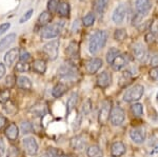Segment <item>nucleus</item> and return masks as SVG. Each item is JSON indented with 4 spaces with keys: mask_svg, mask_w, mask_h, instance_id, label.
I'll return each instance as SVG.
<instances>
[{
    "mask_svg": "<svg viewBox=\"0 0 158 157\" xmlns=\"http://www.w3.org/2000/svg\"><path fill=\"white\" fill-rule=\"evenodd\" d=\"M6 157H21V154H20L19 149L15 146H11L9 148V150H7Z\"/></svg>",
    "mask_w": 158,
    "mask_h": 157,
    "instance_id": "39",
    "label": "nucleus"
},
{
    "mask_svg": "<svg viewBox=\"0 0 158 157\" xmlns=\"http://www.w3.org/2000/svg\"><path fill=\"white\" fill-rule=\"evenodd\" d=\"M150 77L152 78L154 81H158V67H154L150 70Z\"/></svg>",
    "mask_w": 158,
    "mask_h": 157,
    "instance_id": "42",
    "label": "nucleus"
},
{
    "mask_svg": "<svg viewBox=\"0 0 158 157\" xmlns=\"http://www.w3.org/2000/svg\"><path fill=\"white\" fill-rule=\"evenodd\" d=\"M10 27H11V23H10V22H4V23L0 24V37H1Z\"/></svg>",
    "mask_w": 158,
    "mask_h": 157,
    "instance_id": "45",
    "label": "nucleus"
},
{
    "mask_svg": "<svg viewBox=\"0 0 158 157\" xmlns=\"http://www.w3.org/2000/svg\"><path fill=\"white\" fill-rule=\"evenodd\" d=\"M6 87L7 89H12L13 87H14L15 85H16V77H15L14 75H9L6 76Z\"/></svg>",
    "mask_w": 158,
    "mask_h": 157,
    "instance_id": "40",
    "label": "nucleus"
},
{
    "mask_svg": "<svg viewBox=\"0 0 158 157\" xmlns=\"http://www.w3.org/2000/svg\"><path fill=\"white\" fill-rule=\"evenodd\" d=\"M135 9H136L137 16H146V15L149 14V12L152 9L151 0H136L135 1Z\"/></svg>",
    "mask_w": 158,
    "mask_h": 157,
    "instance_id": "8",
    "label": "nucleus"
},
{
    "mask_svg": "<svg viewBox=\"0 0 158 157\" xmlns=\"http://www.w3.org/2000/svg\"><path fill=\"white\" fill-rule=\"evenodd\" d=\"M57 12H58V14H59V16H61V17H69L70 16L71 7H70L69 2H67V1L59 2Z\"/></svg>",
    "mask_w": 158,
    "mask_h": 157,
    "instance_id": "26",
    "label": "nucleus"
},
{
    "mask_svg": "<svg viewBox=\"0 0 158 157\" xmlns=\"http://www.w3.org/2000/svg\"><path fill=\"white\" fill-rule=\"evenodd\" d=\"M11 99V91L10 89H4L0 91V103L6 105Z\"/></svg>",
    "mask_w": 158,
    "mask_h": 157,
    "instance_id": "33",
    "label": "nucleus"
},
{
    "mask_svg": "<svg viewBox=\"0 0 158 157\" xmlns=\"http://www.w3.org/2000/svg\"><path fill=\"white\" fill-rule=\"evenodd\" d=\"M155 40H156V36H155V35H153L151 32L146 34V42H147V43H149V44L154 43Z\"/></svg>",
    "mask_w": 158,
    "mask_h": 157,
    "instance_id": "46",
    "label": "nucleus"
},
{
    "mask_svg": "<svg viewBox=\"0 0 158 157\" xmlns=\"http://www.w3.org/2000/svg\"><path fill=\"white\" fill-rule=\"evenodd\" d=\"M15 39H16V34L12 33V34H9L7 36L4 37L3 39L0 40V52L6 50L7 48L15 41Z\"/></svg>",
    "mask_w": 158,
    "mask_h": 157,
    "instance_id": "23",
    "label": "nucleus"
},
{
    "mask_svg": "<svg viewBox=\"0 0 158 157\" xmlns=\"http://www.w3.org/2000/svg\"><path fill=\"white\" fill-rule=\"evenodd\" d=\"M95 19H96L95 14H93V13H88L82 18V23L85 27H91V25L94 24Z\"/></svg>",
    "mask_w": 158,
    "mask_h": 157,
    "instance_id": "34",
    "label": "nucleus"
},
{
    "mask_svg": "<svg viewBox=\"0 0 158 157\" xmlns=\"http://www.w3.org/2000/svg\"><path fill=\"white\" fill-rule=\"evenodd\" d=\"M6 65L3 64V63H1L0 62V80L3 78V76L6 75Z\"/></svg>",
    "mask_w": 158,
    "mask_h": 157,
    "instance_id": "49",
    "label": "nucleus"
},
{
    "mask_svg": "<svg viewBox=\"0 0 158 157\" xmlns=\"http://www.w3.org/2000/svg\"><path fill=\"white\" fill-rule=\"evenodd\" d=\"M112 82V75L110 74L108 71H103V72L99 73L96 78V83L99 88L101 89H106L111 85Z\"/></svg>",
    "mask_w": 158,
    "mask_h": 157,
    "instance_id": "13",
    "label": "nucleus"
},
{
    "mask_svg": "<svg viewBox=\"0 0 158 157\" xmlns=\"http://www.w3.org/2000/svg\"><path fill=\"white\" fill-rule=\"evenodd\" d=\"M33 13H34V10H33V9H31V10H29L27 12H25L24 14L22 15L21 18H20V20H19L20 23H24L25 21L30 20V18L32 17V15H33Z\"/></svg>",
    "mask_w": 158,
    "mask_h": 157,
    "instance_id": "41",
    "label": "nucleus"
},
{
    "mask_svg": "<svg viewBox=\"0 0 158 157\" xmlns=\"http://www.w3.org/2000/svg\"><path fill=\"white\" fill-rule=\"evenodd\" d=\"M86 143H88V139L85 135H76L71 138L70 140L71 148L76 151H80L85 149L86 147Z\"/></svg>",
    "mask_w": 158,
    "mask_h": 157,
    "instance_id": "11",
    "label": "nucleus"
},
{
    "mask_svg": "<svg viewBox=\"0 0 158 157\" xmlns=\"http://www.w3.org/2000/svg\"><path fill=\"white\" fill-rule=\"evenodd\" d=\"M112 102L111 100L106 99L101 102L100 105V110H99V114H98V122L100 125H106V122L110 119V113H111L112 110Z\"/></svg>",
    "mask_w": 158,
    "mask_h": 157,
    "instance_id": "6",
    "label": "nucleus"
},
{
    "mask_svg": "<svg viewBox=\"0 0 158 157\" xmlns=\"http://www.w3.org/2000/svg\"><path fill=\"white\" fill-rule=\"evenodd\" d=\"M61 153H62V152L59 151L58 149L49 148L40 157H59V155Z\"/></svg>",
    "mask_w": 158,
    "mask_h": 157,
    "instance_id": "35",
    "label": "nucleus"
},
{
    "mask_svg": "<svg viewBox=\"0 0 158 157\" xmlns=\"http://www.w3.org/2000/svg\"><path fill=\"white\" fill-rule=\"evenodd\" d=\"M78 52H79V45L75 41L70 42V44L68 45L67 50H65L67 55L71 58H78Z\"/></svg>",
    "mask_w": 158,
    "mask_h": 157,
    "instance_id": "24",
    "label": "nucleus"
},
{
    "mask_svg": "<svg viewBox=\"0 0 158 157\" xmlns=\"http://www.w3.org/2000/svg\"><path fill=\"white\" fill-rule=\"evenodd\" d=\"M151 33L155 36H158V19H154V21L152 22L151 24Z\"/></svg>",
    "mask_w": 158,
    "mask_h": 157,
    "instance_id": "43",
    "label": "nucleus"
},
{
    "mask_svg": "<svg viewBox=\"0 0 158 157\" xmlns=\"http://www.w3.org/2000/svg\"><path fill=\"white\" fill-rule=\"evenodd\" d=\"M77 102H78V94L77 93H73V94L70 96V98L68 99V102H67L68 113L72 112L76 105H77Z\"/></svg>",
    "mask_w": 158,
    "mask_h": 157,
    "instance_id": "27",
    "label": "nucleus"
},
{
    "mask_svg": "<svg viewBox=\"0 0 158 157\" xmlns=\"http://www.w3.org/2000/svg\"><path fill=\"white\" fill-rule=\"evenodd\" d=\"M80 123H81V115H78L77 117L75 118V120H74L73 125H72V129L74 131L75 130H78L79 126H80Z\"/></svg>",
    "mask_w": 158,
    "mask_h": 157,
    "instance_id": "47",
    "label": "nucleus"
},
{
    "mask_svg": "<svg viewBox=\"0 0 158 157\" xmlns=\"http://www.w3.org/2000/svg\"><path fill=\"white\" fill-rule=\"evenodd\" d=\"M86 155L88 157H102L103 152L100 149V147L97 145H92L86 150Z\"/></svg>",
    "mask_w": 158,
    "mask_h": 157,
    "instance_id": "25",
    "label": "nucleus"
},
{
    "mask_svg": "<svg viewBox=\"0 0 158 157\" xmlns=\"http://www.w3.org/2000/svg\"><path fill=\"white\" fill-rule=\"evenodd\" d=\"M102 67V60L100 58H92L85 63V71L88 74H95Z\"/></svg>",
    "mask_w": 158,
    "mask_h": 157,
    "instance_id": "12",
    "label": "nucleus"
},
{
    "mask_svg": "<svg viewBox=\"0 0 158 157\" xmlns=\"http://www.w3.org/2000/svg\"><path fill=\"white\" fill-rule=\"evenodd\" d=\"M128 37V33L124 29H117L115 33H114V39L118 42H122L127 39Z\"/></svg>",
    "mask_w": 158,
    "mask_h": 157,
    "instance_id": "31",
    "label": "nucleus"
},
{
    "mask_svg": "<svg viewBox=\"0 0 158 157\" xmlns=\"http://www.w3.org/2000/svg\"><path fill=\"white\" fill-rule=\"evenodd\" d=\"M127 14H128V7H127L126 4L121 3L115 7L113 15H112V19L116 24H121L126 19Z\"/></svg>",
    "mask_w": 158,
    "mask_h": 157,
    "instance_id": "9",
    "label": "nucleus"
},
{
    "mask_svg": "<svg viewBox=\"0 0 158 157\" xmlns=\"http://www.w3.org/2000/svg\"><path fill=\"white\" fill-rule=\"evenodd\" d=\"M133 56L136 58L138 61H143L147 57V50L144 45L140 42H137L133 45Z\"/></svg>",
    "mask_w": 158,
    "mask_h": 157,
    "instance_id": "16",
    "label": "nucleus"
},
{
    "mask_svg": "<svg viewBox=\"0 0 158 157\" xmlns=\"http://www.w3.org/2000/svg\"><path fill=\"white\" fill-rule=\"evenodd\" d=\"M19 57V50L17 48H13L9 51L4 56V61H6V65L11 67L12 64H14V62L17 60V58Z\"/></svg>",
    "mask_w": 158,
    "mask_h": 157,
    "instance_id": "18",
    "label": "nucleus"
},
{
    "mask_svg": "<svg viewBox=\"0 0 158 157\" xmlns=\"http://www.w3.org/2000/svg\"><path fill=\"white\" fill-rule=\"evenodd\" d=\"M33 129H34V126H33V125L30 121H22L21 126H20V130H21V132L23 134L31 133L33 131Z\"/></svg>",
    "mask_w": 158,
    "mask_h": 157,
    "instance_id": "37",
    "label": "nucleus"
},
{
    "mask_svg": "<svg viewBox=\"0 0 158 157\" xmlns=\"http://www.w3.org/2000/svg\"><path fill=\"white\" fill-rule=\"evenodd\" d=\"M157 99H158V93H157Z\"/></svg>",
    "mask_w": 158,
    "mask_h": 157,
    "instance_id": "52",
    "label": "nucleus"
},
{
    "mask_svg": "<svg viewBox=\"0 0 158 157\" xmlns=\"http://www.w3.org/2000/svg\"><path fill=\"white\" fill-rule=\"evenodd\" d=\"M19 58H20V61H23V62H27L31 59V54L27 51H23L21 54H19Z\"/></svg>",
    "mask_w": 158,
    "mask_h": 157,
    "instance_id": "44",
    "label": "nucleus"
},
{
    "mask_svg": "<svg viewBox=\"0 0 158 157\" xmlns=\"http://www.w3.org/2000/svg\"><path fill=\"white\" fill-rule=\"evenodd\" d=\"M63 25H64V22L63 21H58L56 23L45 25L42 29L41 37L44 38V39H51V38L57 37L60 34Z\"/></svg>",
    "mask_w": 158,
    "mask_h": 157,
    "instance_id": "4",
    "label": "nucleus"
},
{
    "mask_svg": "<svg viewBox=\"0 0 158 157\" xmlns=\"http://www.w3.org/2000/svg\"><path fill=\"white\" fill-rule=\"evenodd\" d=\"M59 45H60V42L59 40H52V41L48 42L43 45L42 48V52L44 53L45 55L48 56L50 60H55L57 59L58 57V52H59Z\"/></svg>",
    "mask_w": 158,
    "mask_h": 157,
    "instance_id": "5",
    "label": "nucleus"
},
{
    "mask_svg": "<svg viewBox=\"0 0 158 157\" xmlns=\"http://www.w3.org/2000/svg\"><path fill=\"white\" fill-rule=\"evenodd\" d=\"M106 40H108V33L102 30L96 31L90 38L89 41V51L91 54L95 55L106 45Z\"/></svg>",
    "mask_w": 158,
    "mask_h": 157,
    "instance_id": "1",
    "label": "nucleus"
},
{
    "mask_svg": "<svg viewBox=\"0 0 158 157\" xmlns=\"http://www.w3.org/2000/svg\"><path fill=\"white\" fill-rule=\"evenodd\" d=\"M77 69L73 64L64 63L58 69V76L62 80H69V81H76L77 80Z\"/></svg>",
    "mask_w": 158,
    "mask_h": 157,
    "instance_id": "2",
    "label": "nucleus"
},
{
    "mask_svg": "<svg viewBox=\"0 0 158 157\" xmlns=\"http://www.w3.org/2000/svg\"><path fill=\"white\" fill-rule=\"evenodd\" d=\"M4 134H6V138L9 139L10 141L14 143V141L17 140V138H18V136H19V128L17 126L16 123L12 122L6 128Z\"/></svg>",
    "mask_w": 158,
    "mask_h": 157,
    "instance_id": "14",
    "label": "nucleus"
},
{
    "mask_svg": "<svg viewBox=\"0 0 158 157\" xmlns=\"http://www.w3.org/2000/svg\"><path fill=\"white\" fill-rule=\"evenodd\" d=\"M118 55H119V51L117 50L116 48H110V50L108 51V53H106V62H108L109 64H112Z\"/></svg>",
    "mask_w": 158,
    "mask_h": 157,
    "instance_id": "30",
    "label": "nucleus"
},
{
    "mask_svg": "<svg viewBox=\"0 0 158 157\" xmlns=\"http://www.w3.org/2000/svg\"><path fill=\"white\" fill-rule=\"evenodd\" d=\"M151 64L154 65V67H158V55H155V56L152 57L151 59Z\"/></svg>",
    "mask_w": 158,
    "mask_h": 157,
    "instance_id": "51",
    "label": "nucleus"
},
{
    "mask_svg": "<svg viewBox=\"0 0 158 157\" xmlns=\"http://www.w3.org/2000/svg\"><path fill=\"white\" fill-rule=\"evenodd\" d=\"M127 63H128V58L126 57V55L119 54L111 65L114 71H120L121 69H123V68L126 67Z\"/></svg>",
    "mask_w": 158,
    "mask_h": 157,
    "instance_id": "19",
    "label": "nucleus"
},
{
    "mask_svg": "<svg viewBox=\"0 0 158 157\" xmlns=\"http://www.w3.org/2000/svg\"><path fill=\"white\" fill-rule=\"evenodd\" d=\"M130 137L135 143H138V145L143 143L144 140H146V131L140 128L133 129V130L130 131Z\"/></svg>",
    "mask_w": 158,
    "mask_h": 157,
    "instance_id": "15",
    "label": "nucleus"
},
{
    "mask_svg": "<svg viewBox=\"0 0 158 157\" xmlns=\"http://www.w3.org/2000/svg\"><path fill=\"white\" fill-rule=\"evenodd\" d=\"M106 0H94V12L97 15H102V13L106 9Z\"/></svg>",
    "mask_w": 158,
    "mask_h": 157,
    "instance_id": "28",
    "label": "nucleus"
},
{
    "mask_svg": "<svg viewBox=\"0 0 158 157\" xmlns=\"http://www.w3.org/2000/svg\"><path fill=\"white\" fill-rule=\"evenodd\" d=\"M68 90V87L63 82H59L57 85H54V88L52 89V96L54 98H60L65 94Z\"/></svg>",
    "mask_w": 158,
    "mask_h": 157,
    "instance_id": "20",
    "label": "nucleus"
},
{
    "mask_svg": "<svg viewBox=\"0 0 158 157\" xmlns=\"http://www.w3.org/2000/svg\"><path fill=\"white\" fill-rule=\"evenodd\" d=\"M15 71L19 73H24V72H29L30 71V64L27 62H23V61H19L16 64V68H15Z\"/></svg>",
    "mask_w": 158,
    "mask_h": 157,
    "instance_id": "36",
    "label": "nucleus"
},
{
    "mask_svg": "<svg viewBox=\"0 0 158 157\" xmlns=\"http://www.w3.org/2000/svg\"><path fill=\"white\" fill-rule=\"evenodd\" d=\"M124 119H126V114H124V111L122 110L120 107L116 105V107H113L111 110V113H110V121L113 126H118L123 123Z\"/></svg>",
    "mask_w": 158,
    "mask_h": 157,
    "instance_id": "7",
    "label": "nucleus"
},
{
    "mask_svg": "<svg viewBox=\"0 0 158 157\" xmlns=\"http://www.w3.org/2000/svg\"><path fill=\"white\" fill-rule=\"evenodd\" d=\"M34 72H36L37 74H44L47 71V62L43 59H36L34 60L32 65Z\"/></svg>",
    "mask_w": 158,
    "mask_h": 157,
    "instance_id": "22",
    "label": "nucleus"
},
{
    "mask_svg": "<svg viewBox=\"0 0 158 157\" xmlns=\"http://www.w3.org/2000/svg\"><path fill=\"white\" fill-rule=\"evenodd\" d=\"M52 19V15L49 11H44L38 17V24L39 25H48V23L51 21Z\"/></svg>",
    "mask_w": 158,
    "mask_h": 157,
    "instance_id": "29",
    "label": "nucleus"
},
{
    "mask_svg": "<svg viewBox=\"0 0 158 157\" xmlns=\"http://www.w3.org/2000/svg\"><path fill=\"white\" fill-rule=\"evenodd\" d=\"M144 93V87L141 85H135L132 88H130L129 90H127V92L123 95V100L126 102H135V101L139 100L142 97Z\"/></svg>",
    "mask_w": 158,
    "mask_h": 157,
    "instance_id": "3",
    "label": "nucleus"
},
{
    "mask_svg": "<svg viewBox=\"0 0 158 157\" xmlns=\"http://www.w3.org/2000/svg\"><path fill=\"white\" fill-rule=\"evenodd\" d=\"M16 85L19 89H22V90L29 91L32 89V81L27 77H25V76H19V77H17Z\"/></svg>",
    "mask_w": 158,
    "mask_h": 157,
    "instance_id": "21",
    "label": "nucleus"
},
{
    "mask_svg": "<svg viewBox=\"0 0 158 157\" xmlns=\"http://www.w3.org/2000/svg\"><path fill=\"white\" fill-rule=\"evenodd\" d=\"M6 152V143H4L3 139L0 138V156H2Z\"/></svg>",
    "mask_w": 158,
    "mask_h": 157,
    "instance_id": "50",
    "label": "nucleus"
},
{
    "mask_svg": "<svg viewBox=\"0 0 158 157\" xmlns=\"http://www.w3.org/2000/svg\"><path fill=\"white\" fill-rule=\"evenodd\" d=\"M126 153V146L121 141H115L111 146V155L113 157H120Z\"/></svg>",
    "mask_w": 158,
    "mask_h": 157,
    "instance_id": "17",
    "label": "nucleus"
},
{
    "mask_svg": "<svg viewBox=\"0 0 158 157\" xmlns=\"http://www.w3.org/2000/svg\"><path fill=\"white\" fill-rule=\"evenodd\" d=\"M22 143H23L24 150L29 155L31 156H35L38 153V143L36 141V139L34 137H25L23 140H22Z\"/></svg>",
    "mask_w": 158,
    "mask_h": 157,
    "instance_id": "10",
    "label": "nucleus"
},
{
    "mask_svg": "<svg viewBox=\"0 0 158 157\" xmlns=\"http://www.w3.org/2000/svg\"><path fill=\"white\" fill-rule=\"evenodd\" d=\"M6 122H7L6 117V116L2 115V114H0V131H1L2 129L4 128V126H6Z\"/></svg>",
    "mask_w": 158,
    "mask_h": 157,
    "instance_id": "48",
    "label": "nucleus"
},
{
    "mask_svg": "<svg viewBox=\"0 0 158 157\" xmlns=\"http://www.w3.org/2000/svg\"><path fill=\"white\" fill-rule=\"evenodd\" d=\"M131 112L135 117H141L143 115V107L141 103H134L131 105Z\"/></svg>",
    "mask_w": 158,
    "mask_h": 157,
    "instance_id": "32",
    "label": "nucleus"
},
{
    "mask_svg": "<svg viewBox=\"0 0 158 157\" xmlns=\"http://www.w3.org/2000/svg\"><path fill=\"white\" fill-rule=\"evenodd\" d=\"M58 6H59V1L58 0H49L48 1V10L51 14H54L57 12Z\"/></svg>",
    "mask_w": 158,
    "mask_h": 157,
    "instance_id": "38",
    "label": "nucleus"
}]
</instances>
